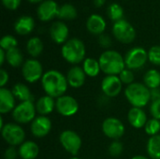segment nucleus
Masks as SVG:
<instances>
[{"mask_svg": "<svg viewBox=\"0 0 160 159\" xmlns=\"http://www.w3.org/2000/svg\"><path fill=\"white\" fill-rule=\"evenodd\" d=\"M5 61H7L6 51H4L3 49H0V66H3Z\"/></svg>", "mask_w": 160, "mask_h": 159, "instance_id": "nucleus-43", "label": "nucleus"}, {"mask_svg": "<svg viewBox=\"0 0 160 159\" xmlns=\"http://www.w3.org/2000/svg\"><path fill=\"white\" fill-rule=\"evenodd\" d=\"M98 43L99 45L104 48V49H109L112 44V37L107 35V34H102L98 37Z\"/></svg>", "mask_w": 160, "mask_h": 159, "instance_id": "nucleus-38", "label": "nucleus"}, {"mask_svg": "<svg viewBox=\"0 0 160 159\" xmlns=\"http://www.w3.org/2000/svg\"><path fill=\"white\" fill-rule=\"evenodd\" d=\"M8 79H9L8 72L6 69L1 68V70H0V87H5V85L8 82Z\"/></svg>", "mask_w": 160, "mask_h": 159, "instance_id": "nucleus-41", "label": "nucleus"}, {"mask_svg": "<svg viewBox=\"0 0 160 159\" xmlns=\"http://www.w3.org/2000/svg\"><path fill=\"white\" fill-rule=\"evenodd\" d=\"M55 110L64 117H71L78 112L79 103L72 96L64 95L55 99Z\"/></svg>", "mask_w": 160, "mask_h": 159, "instance_id": "nucleus-12", "label": "nucleus"}, {"mask_svg": "<svg viewBox=\"0 0 160 159\" xmlns=\"http://www.w3.org/2000/svg\"><path fill=\"white\" fill-rule=\"evenodd\" d=\"M70 159H80L79 157H73L72 158H70Z\"/></svg>", "mask_w": 160, "mask_h": 159, "instance_id": "nucleus-48", "label": "nucleus"}, {"mask_svg": "<svg viewBox=\"0 0 160 159\" xmlns=\"http://www.w3.org/2000/svg\"><path fill=\"white\" fill-rule=\"evenodd\" d=\"M98 62L101 71L106 75L118 76L126 68L124 56H122L120 52L114 50L104 51L100 54Z\"/></svg>", "mask_w": 160, "mask_h": 159, "instance_id": "nucleus-2", "label": "nucleus"}, {"mask_svg": "<svg viewBox=\"0 0 160 159\" xmlns=\"http://www.w3.org/2000/svg\"><path fill=\"white\" fill-rule=\"evenodd\" d=\"M62 57L69 64L77 66L85 59L86 49L82 40L77 37L68 39L61 49Z\"/></svg>", "mask_w": 160, "mask_h": 159, "instance_id": "nucleus-4", "label": "nucleus"}, {"mask_svg": "<svg viewBox=\"0 0 160 159\" xmlns=\"http://www.w3.org/2000/svg\"><path fill=\"white\" fill-rule=\"evenodd\" d=\"M17 45H18L17 39L15 38V37H13L11 35H6L0 40V48L6 52L10 49L16 48Z\"/></svg>", "mask_w": 160, "mask_h": 159, "instance_id": "nucleus-33", "label": "nucleus"}, {"mask_svg": "<svg viewBox=\"0 0 160 159\" xmlns=\"http://www.w3.org/2000/svg\"><path fill=\"white\" fill-rule=\"evenodd\" d=\"M3 140L9 146H20L25 141V132L17 123H8L1 129Z\"/></svg>", "mask_w": 160, "mask_h": 159, "instance_id": "nucleus-7", "label": "nucleus"}, {"mask_svg": "<svg viewBox=\"0 0 160 159\" xmlns=\"http://www.w3.org/2000/svg\"><path fill=\"white\" fill-rule=\"evenodd\" d=\"M118 76H119L122 83L123 84H126L127 86L128 85H130V84H132V83L135 82V75H134L133 70L128 69L127 67Z\"/></svg>", "mask_w": 160, "mask_h": 159, "instance_id": "nucleus-36", "label": "nucleus"}, {"mask_svg": "<svg viewBox=\"0 0 160 159\" xmlns=\"http://www.w3.org/2000/svg\"><path fill=\"white\" fill-rule=\"evenodd\" d=\"M27 1H29L30 3H39V2H41L42 0H27Z\"/></svg>", "mask_w": 160, "mask_h": 159, "instance_id": "nucleus-47", "label": "nucleus"}, {"mask_svg": "<svg viewBox=\"0 0 160 159\" xmlns=\"http://www.w3.org/2000/svg\"><path fill=\"white\" fill-rule=\"evenodd\" d=\"M36 110L38 115L48 116L55 110V98L45 95L40 97L36 102Z\"/></svg>", "mask_w": 160, "mask_h": 159, "instance_id": "nucleus-20", "label": "nucleus"}, {"mask_svg": "<svg viewBox=\"0 0 160 159\" xmlns=\"http://www.w3.org/2000/svg\"><path fill=\"white\" fill-rule=\"evenodd\" d=\"M18 151L22 159H36L39 154V147L33 141H25L19 146Z\"/></svg>", "mask_w": 160, "mask_h": 159, "instance_id": "nucleus-23", "label": "nucleus"}, {"mask_svg": "<svg viewBox=\"0 0 160 159\" xmlns=\"http://www.w3.org/2000/svg\"><path fill=\"white\" fill-rule=\"evenodd\" d=\"M66 77H67L68 85L70 87H72V88H81L85 82L86 74L83 71L82 67L73 66L68 69Z\"/></svg>", "mask_w": 160, "mask_h": 159, "instance_id": "nucleus-18", "label": "nucleus"}, {"mask_svg": "<svg viewBox=\"0 0 160 159\" xmlns=\"http://www.w3.org/2000/svg\"><path fill=\"white\" fill-rule=\"evenodd\" d=\"M16 97L11 90L7 87H0V113L1 115L12 112L16 107Z\"/></svg>", "mask_w": 160, "mask_h": 159, "instance_id": "nucleus-17", "label": "nucleus"}, {"mask_svg": "<svg viewBox=\"0 0 160 159\" xmlns=\"http://www.w3.org/2000/svg\"><path fill=\"white\" fill-rule=\"evenodd\" d=\"M35 27V21L32 17L23 15L19 17L14 22V30L20 36H26L30 34Z\"/></svg>", "mask_w": 160, "mask_h": 159, "instance_id": "nucleus-22", "label": "nucleus"}, {"mask_svg": "<svg viewBox=\"0 0 160 159\" xmlns=\"http://www.w3.org/2000/svg\"><path fill=\"white\" fill-rule=\"evenodd\" d=\"M123 88V83L116 75H106L101 82V91L106 97H117Z\"/></svg>", "mask_w": 160, "mask_h": 159, "instance_id": "nucleus-13", "label": "nucleus"}, {"mask_svg": "<svg viewBox=\"0 0 160 159\" xmlns=\"http://www.w3.org/2000/svg\"><path fill=\"white\" fill-rule=\"evenodd\" d=\"M40 82L45 94L55 99L66 95L69 86L66 75L56 69H50L44 72Z\"/></svg>", "mask_w": 160, "mask_h": 159, "instance_id": "nucleus-1", "label": "nucleus"}, {"mask_svg": "<svg viewBox=\"0 0 160 159\" xmlns=\"http://www.w3.org/2000/svg\"><path fill=\"white\" fill-rule=\"evenodd\" d=\"M82 67L83 71L85 72L86 76L91 77V78L97 77L101 71L98 60H97L95 58H92V57L85 58L84 61L82 62Z\"/></svg>", "mask_w": 160, "mask_h": 159, "instance_id": "nucleus-26", "label": "nucleus"}, {"mask_svg": "<svg viewBox=\"0 0 160 159\" xmlns=\"http://www.w3.org/2000/svg\"><path fill=\"white\" fill-rule=\"evenodd\" d=\"M125 97L132 107L144 108L151 101V90L142 82L128 85L124 91Z\"/></svg>", "mask_w": 160, "mask_h": 159, "instance_id": "nucleus-3", "label": "nucleus"}, {"mask_svg": "<svg viewBox=\"0 0 160 159\" xmlns=\"http://www.w3.org/2000/svg\"><path fill=\"white\" fill-rule=\"evenodd\" d=\"M106 0H94V5L97 7H101L105 4Z\"/></svg>", "mask_w": 160, "mask_h": 159, "instance_id": "nucleus-44", "label": "nucleus"}, {"mask_svg": "<svg viewBox=\"0 0 160 159\" xmlns=\"http://www.w3.org/2000/svg\"><path fill=\"white\" fill-rule=\"evenodd\" d=\"M52 121L48 116L38 115L30 124V130L35 138L41 139L46 137L52 130Z\"/></svg>", "mask_w": 160, "mask_h": 159, "instance_id": "nucleus-14", "label": "nucleus"}, {"mask_svg": "<svg viewBox=\"0 0 160 159\" xmlns=\"http://www.w3.org/2000/svg\"><path fill=\"white\" fill-rule=\"evenodd\" d=\"M19 151L14 146H8L4 152V159H17Z\"/></svg>", "mask_w": 160, "mask_h": 159, "instance_id": "nucleus-39", "label": "nucleus"}, {"mask_svg": "<svg viewBox=\"0 0 160 159\" xmlns=\"http://www.w3.org/2000/svg\"><path fill=\"white\" fill-rule=\"evenodd\" d=\"M43 49H44V45H43L42 40L39 37H33L27 40L26 52L32 58H36L39 56L42 53Z\"/></svg>", "mask_w": 160, "mask_h": 159, "instance_id": "nucleus-25", "label": "nucleus"}, {"mask_svg": "<svg viewBox=\"0 0 160 159\" xmlns=\"http://www.w3.org/2000/svg\"><path fill=\"white\" fill-rule=\"evenodd\" d=\"M101 129L103 134L112 141H119L126 132L124 123L116 117L106 118L102 122Z\"/></svg>", "mask_w": 160, "mask_h": 159, "instance_id": "nucleus-11", "label": "nucleus"}, {"mask_svg": "<svg viewBox=\"0 0 160 159\" xmlns=\"http://www.w3.org/2000/svg\"><path fill=\"white\" fill-rule=\"evenodd\" d=\"M146 152L151 159H160V134L152 136L148 139Z\"/></svg>", "mask_w": 160, "mask_h": 159, "instance_id": "nucleus-27", "label": "nucleus"}, {"mask_svg": "<svg viewBox=\"0 0 160 159\" xmlns=\"http://www.w3.org/2000/svg\"><path fill=\"white\" fill-rule=\"evenodd\" d=\"M77 17V9L76 7L69 4L66 3L59 7L58 12H57V18L60 20H66V21H71Z\"/></svg>", "mask_w": 160, "mask_h": 159, "instance_id": "nucleus-30", "label": "nucleus"}, {"mask_svg": "<svg viewBox=\"0 0 160 159\" xmlns=\"http://www.w3.org/2000/svg\"><path fill=\"white\" fill-rule=\"evenodd\" d=\"M58 5L53 0H44L42 1L37 9L38 17L42 22H49L54 17H57Z\"/></svg>", "mask_w": 160, "mask_h": 159, "instance_id": "nucleus-15", "label": "nucleus"}, {"mask_svg": "<svg viewBox=\"0 0 160 159\" xmlns=\"http://www.w3.org/2000/svg\"><path fill=\"white\" fill-rule=\"evenodd\" d=\"M149 111H150V113L153 118L160 120V98L154 100V101H151Z\"/></svg>", "mask_w": 160, "mask_h": 159, "instance_id": "nucleus-37", "label": "nucleus"}, {"mask_svg": "<svg viewBox=\"0 0 160 159\" xmlns=\"http://www.w3.org/2000/svg\"><path fill=\"white\" fill-rule=\"evenodd\" d=\"M144 131L150 137L158 135L160 132V120L153 117L148 119L146 125L144 126Z\"/></svg>", "mask_w": 160, "mask_h": 159, "instance_id": "nucleus-32", "label": "nucleus"}, {"mask_svg": "<svg viewBox=\"0 0 160 159\" xmlns=\"http://www.w3.org/2000/svg\"><path fill=\"white\" fill-rule=\"evenodd\" d=\"M69 30L68 25L61 22H54L50 27V37L52 40L56 44H65L68 39Z\"/></svg>", "mask_w": 160, "mask_h": 159, "instance_id": "nucleus-16", "label": "nucleus"}, {"mask_svg": "<svg viewBox=\"0 0 160 159\" xmlns=\"http://www.w3.org/2000/svg\"><path fill=\"white\" fill-rule=\"evenodd\" d=\"M107 14H108L109 18L115 22H118V21L123 19V17H124V10H123V7L119 4L112 3L108 7Z\"/></svg>", "mask_w": 160, "mask_h": 159, "instance_id": "nucleus-31", "label": "nucleus"}, {"mask_svg": "<svg viewBox=\"0 0 160 159\" xmlns=\"http://www.w3.org/2000/svg\"><path fill=\"white\" fill-rule=\"evenodd\" d=\"M59 142L64 150L73 157H76L82 145V141L80 135L70 129H67L61 132L59 136Z\"/></svg>", "mask_w": 160, "mask_h": 159, "instance_id": "nucleus-9", "label": "nucleus"}, {"mask_svg": "<svg viewBox=\"0 0 160 159\" xmlns=\"http://www.w3.org/2000/svg\"><path fill=\"white\" fill-rule=\"evenodd\" d=\"M4 127H5V125H4V120H3V116L1 115V117H0V129H2Z\"/></svg>", "mask_w": 160, "mask_h": 159, "instance_id": "nucleus-46", "label": "nucleus"}, {"mask_svg": "<svg viewBox=\"0 0 160 159\" xmlns=\"http://www.w3.org/2000/svg\"><path fill=\"white\" fill-rule=\"evenodd\" d=\"M14 97L16 99L20 100V102L23 101H34V96L30 90V88L22 83V82H17L13 85L11 89Z\"/></svg>", "mask_w": 160, "mask_h": 159, "instance_id": "nucleus-24", "label": "nucleus"}, {"mask_svg": "<svg viewBox=\"0 0 160 159\" xmlns=\"http://www.w3.org/2000/svg\"><path fill=\"white\" fill-rule=\"evenodd\" d=\"M143 83L150 89L160 87V72L158 69L152 68L145 72L143 76Z\"/></svg>", "mask_w": 160, "mask_h": 159, "instance_id": "nucleus-29", "label": "nucleus"}, {"mask_svg": "<svg viewBox=\"0 0 160 159\" xmlns=\"http://www.w3.org/2000/svg\"><path fill=\"white\" fill-rule=\"evenodd\" d=\"M112 35L119 42L123 44H130L136 38V30L130 22L122 19L113 23Z\"/></svg>", "mask_w": 160, "mask_h": 159, "instance_id": "nucleus-8", "label": "nucleus"}, {"mask_svg": "<svg viewBox=\"0 0 160 159\" xmlns=\"http://www.w3.org/2000/svg\"><path fill=\"white\" fill-rule=\"evenodd\" d=\"M126 67L131 70L142 68L148 61V52L142 47H134L127 52L124 56Z\"/></svg>", "mask_w": 160, "mask_h": 159, "instance_id": "nucleus-6", "label": "nucleus"}, {"mask_svg": "<svg viewBox=\"0 0 160 159\" xmlns=\"http://www.w3.org/2000/svg\"><path fill=\"white\" fill-rule=\"evenodd\" d=\"M160 98V87L151 90V101Z\"/></svg>", "mask_w": 160, "mask_h": 159, "instance_id": "nucleus-42", "label": "nucleus"}, {"mask_svg": "<svg viewBox=\"0 0 160 159\" xmlns=\"http://www.w3.org/2000/svg\"><path fill=\"white\" fill-rule=\"evenodd\" d=\"M131 159H151L147 157H144V156H142V155H138V156H134Z\"/></svg>", "mask_w": 160, "mask_h": 159, "instance_id": "nucleus-45", "label": "nucleus"}, {"mask_svg": "<svg viewBox=\"0 0 160 159\" xmlns=\"http://www.w3.org/2000/svg\"><path fill=\"white\" fill-rule=\"evenodd\" d=\"M86 28L93 35H102L106 29V22L104 18L98 14H92L86 21Z\"/></svg>", "mask_w": 160, "mask_h": 159, "instance_id": "nucleus-21", "label": "nucleus"}, {"mask_svg": "<svg viewBox=\"0 0 160 159\" xmlns=\"http://www.w3.org/2000/svg\"><path fill=\"white\" fill-rule=\"evenodd\" d=\"M37 110L34 101H23L20 102L11 112L13 120L19 125L31 124L32 121L37 117Z\"/></svg>", "mask_w": 160, "mask_h": 159, "instance_id": "nucleus-5", "label": "nucleus"}, {"mask_svg": "<svg viewBox=\"0 0 160 159\" xmlns=\"http://www.w3.org/2000/svg\"><path fill=\"white\" fill-rule=\"evenodd\" d=\"M148 61L155 66L160 67V45H155L150 48L148 51Z\"/></svg>", "mask_w": 160, "mask_h": 159, "instance_id": "nucleus-35", "label": "nucleus"}, {"mask_svg": "<svg viewBox=\"0 0 160 159\" xmlns=\"http://www.w3.org/2000/svg\"><path fill=\"white\" fill-rule=\"evenodd\" d=\"M124 152V145L120 141H112L109 145L108 153L112 157H118Z\"/></svg>", "mask_w": 160, "mask_h": 159, "instance_id": "nucleus-34", "label": "nucleus"}, {"mask_svg": "<svg viewBox=\"0 0 160 159\" xmlns=\"http://www.w3.org/2000/svg\"><path fill=\"white\" fill-rule=\"evenodd\" d=\"M7 63L12 67H20L23 65V55L21 50L16 47L6 52Z\"/></svg>", "mask_w": 160, "mask_h": 159, "instance_id": "nucleus-28", "label": "nucleus"}, {"mask_svg": "<svg viewBox=\"0 0 160 159\" xmlns=\"http://www.w3.org/2000/svg\"><path fill=\"white\" fill-rule=\"evenodd\" d=\"M22 0H2V4L4 7L9 10H15L17 9L21 5Z\"/></svg>", "mask_w": 160, "mask_h": 159, "instance_id": "nucleus-40", "label": "nucleus"}, {"mask_svg": "<svg viewBox=\"0 0 160 159\" xmlns=\"http://www.w3.org/2000/svg\"><path fill=\"white\" fill-rule=\"evenodd\" d=\"M128 121L132 127L136 129H140L144 127V126L148 121V118H147V114L142 108L132 107L128 111Z\"/></svg>", "mask_w": 160, "mask_h": 159, "instance_id": "nucleus-19", "label": "nucleus"}, {"mask_svg": "<svg viewBox=\"0 0 160 159\" xmlns=\"http://www.w3.org/2000/svg\"><path fill=\"white\" fill-rule=\"evenodd\" d=\"M43 67L36 58H29L22 66V75L28 83H35L41 80L43 76Z\"/></svg>", "mask_w": 160, "mask_h": 159, "instance_id": "nucleus-10", "label": "nucleus"}]
</instances>
